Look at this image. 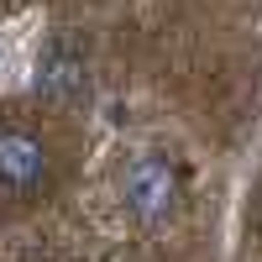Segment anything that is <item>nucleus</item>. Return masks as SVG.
Masks as SVG:
<instances>
[{"label":"nucleus","instance_id":"1","mask_svg":"<svg viewBox=\"0 0 262 262\" xmlns=\"http://www.w3.org/2000/svg\"><path fill=\"white\" fill-rule=\"evenodd\" d=\"M121 200L142 226H158L179 210V168L163 152H137L121 168Z\"/></svg>","mask_w":262,"mask_h":262},{"label":"nucleus","instance_id":"2","mask_svg":"<svg viewBox=\"0 0 262 262\" xmlns=\"http://www.w3.org/2000/svg\"><path fill=\"white\" fill-rule=\"evenodd\" d=\"M53 179V152L32 126H0V194L37 200Z\"/></svg>","mask_w":262,"mask_h":262},{"label":"nucleus","instance_id":"3","mask_svg":"<svg viewBox=\"0 0 262 262\" xmlns=\"http://www.w3.org/2000/svg\"><path fill=\"white\" fill-rule=\"evenodd\" d=\"M37 90L58 100V105H74L90 95V53L74 32H53L37 53Z\"/></svg>","mask_w":262,"mask_h":262}]
</instances>
